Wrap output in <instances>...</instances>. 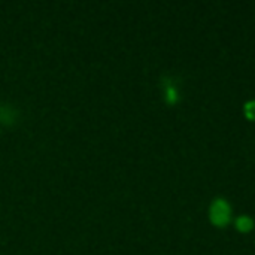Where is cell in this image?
Here are the masks:
<instances>
[{"instance_id":"2","label":"cell","mask_w":255,"mask_h":255,"mask_svg":"<svg viewBox=\"0 0 255 255\" xmlns=\"http://www.w3.org/2000/svg\"><path fill=\"white\" fill-rule=\"evenodd\" d=\"M18 117V112L10 105H0V123L3 124H12L15 123Z\"/></svg>"},{"instance_id":"4","label":"cell","mask_w":255,"mask_h":255,"mask_svg":"<svg viewBox=\"0 0 255 255\" xmlns=\"http://www.w3.org/2000/svg\"><path fill=\"white\" fill-rule=\"evenodd\" d=\"M245 114L250 120H255V102H250L245 106Z\"/></svg>"},{"instance_id":"1","label":"cell","mask_w":255,"mask_h":255,"mask_svg":"<svg viewBox=\"0 0 255 255\" xmlns=\"http://www.w3.org/2000/svg\"><path fill=\"white\" fill-rule=\"evenodd\" d=\"M211 220L215 226H226L230 220V206L224 200H217L211 206Z\"/></svg>"},{"instance_id":"3","label":"cell","mask_w":255,"mask_h":255,"mask_svg":"<svg viewBox=\"0 0 255 255\" xmlns=\"http://www.w3.org/2000/svg\"><path fill=\"white\" fill-rule=\"evenodd\" d=\"M236 226H238V229L241 232H250L253 229V221L250 218H247V217H242V218L238 220Z\"/></svg>"}]
</instances>
